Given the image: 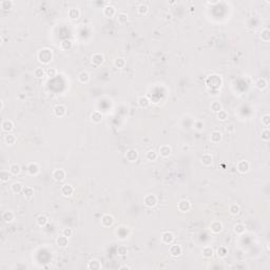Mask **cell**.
I'll list each match as a JSON object with an SVG mask.
<instances>
[{"mask_svg":"<svg viewBox=\"0 0 270 270\" xmlns=\"http://www.w3.org/2000/svg\"><path fill=\"white\" fill-rule=\"evenodd\" d=\"M46 71H44L43 68H37L35 69V71H34V75H35V77L37 78H43L44 76H46Z\"/></svg>","mask_w":270,"mask_h":270,"instance_id":"7bdbcfd3","label":"cell"},{"mask_svg":"<svg viewBox=\"0 0 270 270\" xmlns=\"http://www.w3.org/2000/svg\"><path fill=\"white\" fill-rule=\"evenodd\" d=\"M229 212H230V214H232V215H237V214H240V212H241V208H240V206L237 204H232V205H230V207H229Z\"/></svg>","mask_w":270,"mask_h":270,"instance_id":"ab89813d","label":"cell"},{"mask_svg":"<svg viewBox=\"0 0 270 270\" xmlns=\"http://www.w3.org/2000/svg\"><path fill=\"white\" fill-rule=\"evenodd\" d=\"M213 248L212 247H205L204 249H203V256L206 257V259H210V257L213 256Z\"/></svg>","mask_w":270,"mask_h":270,"instance_id":"f35d334b","label":"cell"},{"mask_svg":"<svg viewBox=\"0 0 270 270\" xmlns=\"http://www.w3.org/2000/svg\"><path fill=\"white\" fill-rule=\"evenodd\" d=\"M36 222H37V225H38L39 227H44L49 223V219H48V216H46V215L40 214L38 217H37Z\"/></svg>","mask_w":270,"mask_h":270,"instance_id":"83f0119b","label":"cell"},{"mask_svg":"<svg viewBox=\"0 0 270 270\" xmlns=\"http://www.w3.org/2000/svg\"><path fill=\"white\" fill-rule=\"evenodd\" d=\"M216 253H217V256H219V257H220V259H224V257H226L227 254H228V249L226 248V247H224V246H220V248H217Z\"/></svg>","mask_w":270,"mask_h":270,"instance_id":"60d3db41","label":"cell"},{"mask_svg":"<svg viewBox=\"0 0 270 270\" xmlns=\"http://www.w3.org/2000/svg\"><path fill=\"white\" fill-rule=\"evenodd\" d=\"M52 176H53L54 180L60 183V182H63V180L66 179V171H64L63 169H56V170L53 171V174H52Z\"/></svg>","mask_w":270,"mask_h":270,"instance_id":"277c9868","label":"cell"},{"mask_svg":"<svg viewBox=\"0 0 270 270\" xmlns=\"http://www.w3.org/2000/svg\"><path fill=\"white\" fill-rule=\"evenodd\" d=\"M196 126L197 127H195V128H196L197 130H200V129L203 128V123L202 121H199V123H196Z\"/></svg>","mask_w":270,"mask_h":270,"instance_id":"9f6ffc18","label":"cell"},{"mask_svg":"<svg viewBox=\"0 0 270 270\" xmlns=\"http://www.w3.org/2000/svg\"><path fill=\"white\" fill-rule=\"evenodd\" d=\"M170 256L173 257H178L182 256L183 253V248L179 246V245H171L170 246Z\"/></svg>","mask_w":270,"mask_h":270,"instance_id":"9c48e42d","label":"cell"},{"mask_svg":"<svg viewBox=\"0 0 270 270\" xmlns=\"http://www.w3.org/2000/svg\"><path fill=\"white\" fill-rule=\"evenodd\" d=\"M78 81L80 83H83V85H86V83H88L89 81H90V74L88 73V72L86 71H83L80 72V73L78 74Z\"/></svg>","mask_w":270,"mask_h":270,"instance_id":"ac0fdd59","label":"cell"},{"mask_svg":"<svg viewBox=\"0 0 270 270\" xmlns=\"http://www.w3.org/2000/svg\"><path fill=\"white\" fill-rule=\"evenodd\" d=\"M157 157H158V154L154 150H149L147 152V154H146V158H147L148 160H150V162H155V160L157 159Z\"/></svg>","mask_w":270,"mask_h":270,"instance_id":"8d00e7d4","label":"cell"},{"mask_svg":"<svg viewBox=\"0 0 270 270\" xmlns=\"http://www.w3.org/2000/svg\"><path fill=\"white\" fill-rule=\"evenodd\" d=\"M210 108H211V111H213V112H215V113H217V112H220V110H223L222 105H220L219 101H213V103H211V107Z\"/></svg>","mask_w":270,"mask_h":270,"instance_id":"f6af8a7d","label":"cell"},{"mask_svg":"<svg viewBox=\"0 0 270 270\" xmlns=\"http://www.w3.org/2000/svg\"><path fill=\"white\" fill-rule=\"evenodd\" d=\"M143 204L148 208H153L157 205V197L154 194H147L143 197Z\"/></svg>","mask_w":270,"mask_h":270,"instance_id":"3957f363","label":"cell"},{"mask_svg":"<svg viewBox=\"0 0 270 270\" xmlns=\"http://www.w3.org/2000/svg\"><path fill=\"white\" fill-rule=\"evenodd\" d=\"M222 138H223V135L220 131H212L211 134H210V140L213 143H220V140H222Z\"/></svg>","mask_w":270,"mask_h":270,"instance_id":"44dd1931","label":"cell"},{"mask_svg":"<svg viewBox=\"0 0 270 270\" xmlns=\"http://www.w3.org/2000/svg\"><path fill=\"white\" fill-rule=\"evenodd\" d=\"M103 60H105V57H103V54L100 53H95L92 55V58H91V61H92V64H94V66H100L101 63L103 62Z\"/></svg>","mask_w":270,"mask_h":270,"instance_id":"5bb4252c","label":"cell"},{"mask_svg":"<svg viewBox=\"0 0 270 270\" xmlns=\"http://www.w3.org/2000/svg\"><path fill=\"white\" fill-rule=\"evenodd\" d=\"M158 150H159L160 156H163V157H169L171 155V153H172V149H171V147L169 145H162Z\"/></svg>","mask_w":270,"mask_h":270,"instance_id":"9a60e30c","label":"cell"},{"mask_svg":"<svg viewBox=\"0 0 270 270\" xmlns=\"http://www.w3.org/2000/svg\"><path fill=\"white\" fill-rule=\"evenodd\" d=\"M137 103H138V106L143 109H147L150 106V100L147 96H140L137 99Z\"/></svg>","mask_w":270,"mask_h":270,"instance_id":"cb8c5ba5","label":"cell"},{"mask_svg":"<svg viewBox=\"0 0 270 270\" xmlns=\"http://www.w3.org/2000/svg\"><path fill=\"white\" fill-rule=\"evenodd\" d=\"M26 170H28V173L30 175H37L39 173V165L37 163H30L26 167Z\"/></svg>","mask_w":270,"mask_h":270,"instance_id":"4fadbf2b","label":"cell"},{"mask_svg":"<svg viewBox=\"0 0 270 270\" xmlns=\"http://www.w3.org/2000/svg\"><path fill=\"white\" fill-rule=\"evenodd\" d=\"M46 76H49V77H54V76H56L57 71L56 69L54 68H49L48 70L46 71Z\"/></svg>","mask_w":270,"mask_h":270,"instance_id":"db71d44e","label":"cell"},{"mask_svg":"<svg viewBox=\"0 0 270 270\" xmlns=\"http://www.w3.org/2000/svg\"><path fill=\"white\" fill-rule=\"evenodd\" d=\"M117 253L119 256H126L128 253V248L126 246H123V245H121V246L117 248Z\"/></svg>","mask_w":270,"mask_h":270,"instance_id":"816d5d0a","label":"cell"},{"mask_svg":"<svg viewBox=\"0 0 270 270\" xmlns=\"http://www.w3.org/2000/svg\"><path fill=\"white\" fill-rule=\"evenodd\" d=\"M117 234L121 237L127 236V229H126L125 227H120L119 229L117 230Z\"/></svg>","mask_w":270,"mask_h":270,"instance_id":"11a10c76","label":"cell"},{"mask_svg":"<svg viewBox=\"0 0 270 270\" xmlns=\"http://www.w3.org/2000/svg\"><path fill=\"white\" fill-rule=\"evenodd\" d=\"M0 110H3V101H0Z\"/></svg>","mask_w":270,"mask_h":270,"instance_id":"680465c9","label":"cell"},{"mask_svg":"<svg viewBox=\"0 0 270 270\" xmlns=\"http://www.w3.org/2000/svg\"><path fill=\"white\" fill-rule=\"evenodd\" d=\"M15 219V215L12 211H10V210H6V211H4L3 213H2V220H3L4 223H6V224H9V223H12Z\"/></svg>","mask_w":270,"mask_h":270,"instance_id":"ffe728a7","label":"cell"},{"mask_svg":"<svg viewBox=\"0 0 270 270\" xmlns=\"http://www.w3.org/2000/svg\"><path fill=\"white\" fill-rule=\"evenodd\" d=\"M100 223H101V225H103V227H105V228L111 227L114 224V217H113V215H111V214H105V215H103Z\"/></svg>","mask_w":270,"mask_h":270,"instance_id":"52a82bcc","label":"cell"},{"mask_svg":"<svg viewBox=\"0 0 270 270\" xmlns=\"http://www.w3.org/2000/svg\"><path fill=\"white\" fill-rule=\"evenodd\" d=\"M21 171V168L20 166L18 165V163H13V165L10 166V173H11L12 175H18L19 173H20Z\"/></svg>","mask_w":270,"mask_h":270,"instance_id":"836d02e7","label":"cell"},{"mask_svg":"<svg viewBox=\"0 0 270 270\" xmlns=\"http://www.w3.org/2000/svg\"><path fill=\"white\" fill-rule=\"evenodd\" d=\"M137 157H138V152L135 149H129L127 152H126V158H127L128 162L134 163L137 160Z\"/></svg>","mask_w":270,"mask_h":270,"instance_id":"7c38bea8","label":"cell"},{"mask_svg":"<svg viewBox=\"0 0 270 270\" xmlns=\"http://www.w3.org/2000/svg\"><path fill=\"white\" fill-rule=\"evenodd\" d=\"M174 240H175L174 234L170 231H166L162 234V242L166 245H171L174 242Z\"/></svg>","mask_w":270,"mask_h":270,"instance_id":"8992f818","label":"cell"},{"mask_svg":"<svg viewBox=\"0 0 270 270\" xmlns=\"http://www.w3.org/2000/svg\"><path fill=\"white\" fill-rule=\"evenodd\" d=\"M1 129H2V131H3V132L10 133L14 129V123L12 120H9V119L3 120V121H2V123H1Z\"/></svg>","mask_w":270,"mask_h":270,"instance_id":"2e32d148","label":"cell"},{"mask_svg":"<svg viewBox=\"0 0 270 270\" xmlns=\"http://www.w3.org/2000/svg\"><path fill=\"white\" fill-rule=\"evenodd\" d=\"M103 15H105L107 18H111V17L115 16L116 11H115V7L113 6H106L103 7Z\"/></svg>","mask_w":270,"mask_h":270,"instance_id":"d6986e66","label":"cell"},{"mask_svg":"<svg viewBox=\"0 0 270 270\" xmlns=\"http://www.w3.org/2000/svg\"><path fill=\"white\" fill-rule=\"evenodd\" d=\"M210 230H211V232H213L215 234L220 233V232L223 231V224L220 220H213V222L210 224Z\"/></svg>","mask_w":270,"mask_h":270,"instance_id":"8fae6325","label":"cell"},{"mask_svg":"<svg viewBox=\"0 0 270 270\" xmlns=\"http://www.w3.org/2000/svg\"><path fill=\"white\" fill-rule=\"evenodd\" d=\"M11 173L9 172V171H1L0 172V180H1V183H7L10 179H11Z\"/></svg>","mask_w":270,"mask_h":270,"instance_id":"d590c367","label":"cell"},{"mask_svg":"<svg viewBox=\"0 0 270 270\" xmlns=\"http://www.w3.org/2000/svg\"><path fill=\"white\" fill-rule=\"evenodd\" d=\"M91 120L95 123H99L103 120V114L98 111H94V112L91 114Z\"/></svg>","mask_w":270,"mask_h":270,"instance_id":"f1b7e54d","label":"cell"},{"mask_svg":"<svg viewBox=\"0 0 270 270\" xmlns=\"http://www.w3.org/2000/svg\"><path fill=\"white\" fill-rule=\"evenodd\" d=\"M88 268L91 269V270H99V269L103 268V265H101V263L98 261V260L93 259V260H91V261L89 262Z\"/></svg>","mask_w":270,"mask_h":270,"instance_id":"7402d4cb","label":"cell"},{"mask_svg":"<svg viewBox=\"0 0 270 270\" xmlns=\"http://www.w3.org/2000/svg\"><path fill=\"white\" fill-rule=\"evenodd\" d=\"M37 58H38V61L42 64H49L53 60V51L51 49H42L38 52L37 54Z\"/></svg>","mask_w":270,"mask_h":270,"instance_id":"6da1fadb","label":"cell"},{"mask_svg":"<svg viewBox=\"0 0 270 270\" xmlns=\"http://www.w3.org/2000/svg\"><path fill=\"white\" fill-rule=\"evenodd\" d=\"M119 269L120 270H123V269H128L129 270V269H131V267H129V266H121Z\"/></svg>","mask_w":270,"mask_h":270,"instance_id":"6f0895ef","label":"cell"},{"mask_svg":"<svg viewBox=\"0 0 270 270\" xmlns=\"http://www.w3.org/2000/svg\"><path fill=\"white\" fill-rule=\"evenodd\" d=\"M262 123H263L265 127H269V125H270V115L269 114H265V115L262 116Z\"/></svg>","mask_w":270,"mask_h":270,"instance_id":"f907efd6","label":"cell"},{"mask_svg":"<svg viewBox=\"0 0 270 270\" xmlns=\"http://www.w3.org/2000/svg\"><path fill=\"white\" fill-rule=\"evenodd\" d=\"M22 193H23L24 197L26 199H32V197L34 196V194H35V191H34V189L32 187H23V190H22Z\"/></svg>","mask_w":270,"mask_h":270,"instance_id":"4316f807","label":"cell"},{"mask_svg":"<svg viewBox=\"0 0 270 270\" xmlns=\"http://www.w3.org/2000/svg\"><path fill=\"white\" fill-rule=\"evenodd\" d=\"M72 46H73V43H72V41L70 40V39H64L62 42L60 43V48L62 49L63 51L71 50Z\"/></svg>","mask_w":270,"mask_h":270,"instance_id":"74e56055","label":"cell"},{"mask_svg":"<svg viewBox=\"0 0 270 270\" xmlns=\"http://www.w3.org/2000/svg\"><path fill=\"white\" fill-rule=\"evenodd\" d=\"M13 6V2L10 1V0H3V1L0 2V7L2 10H10Z\"/></svg>","mask_w":270,"mask_h":270,"instance_id":"bcb514c9","label":"cell"},{"mask_svg":"<svg viewBox=\"0 0 270 270\" xmlns=\"http://www.w3.org/2000/svg\"><path fill=\"white\" fill-rule=\"evenodd\" d=\"M68 15L72 20H76V19H78L80 17V11L77 7H72V9L69 10Z\"/></svg>","mask_w":270,"mask_h":270,"instance_id":"603a6c76","label":"cell"},{"mask_svg":"<svg viewBox=\"0 0 270 270\" xmlns=\"http://www.w3.org/2000/svg\"><path fill=\"white\" fill-rule=\"evenodd\" d=\"M126 64H127V61H126V59L123 58V57H118V58H116L115 61H114V66H115V68L118 69V70L123 69L126 66Z\"/></svg>","mask_w":270,"mask_h":270,"instance_id":"484cf974","label":"cell"},{"mask_svg":"<svg viewBox=\"0 0 270 270\" xmlns=\"http://www.w3.org/2000/svg\"><path fill=\"white\" fill-rule=\"evenodd\" d=\"M200 162H202V163L204 166L209 167V166L212 165V156L210 154H204L202 156V158H200Z\"/></svg>","mask_w":270,"mask_h":270,"instance_id":"1f68e13d","label":"cell"},{"mask_svg":"<svg viewBox=\"0 0 270 270\" xmlns=\"http://www.w3.org/2000/svg\"><path fill=\"white\" fill-rule=\"evenodd\" d=\"M261 39L264 42H268L270 40V31L268 29H264L263 31L261 32Z\"/></svg>","mask_w":270,"mask_h":270,"instance_id":"b9f144b4","label":"cell"},{"mask_svg":"<svg viewBox=\"0 0 270 270\" xmlns=\"http://www.w3.org/2000/svg\"><path fill=\"white\" fill-rule=\"evenodd\" d=\"M69 237L64 236V235H61V236H58L56 240V244L58 245L59 247H61V248H64V247L68 246L69 244Z\"/></svg>","mask_w":270,"mask_h":270,"instance_id":"d4e9b609","label":"cell"},{"mask_svg":"<svg viewBox=\"0 0 270 270\" xmlns=\"http://www.w3.org/2000/svg\"><path fill=\"white\" fill-rule=\"evenodd\" d=\"M206 85L211 90H219L220 87L222 86V78L219 75H216V74L210 75L206 79Z\"/></svg>","mask_w":270,"mask_h":270,"instance_id":"7a4b0ae2","label":"cell"},{"mask_svg":"<svg viewBox=\"0 0 270 270\" xmlns=\"http://www.w3.org/2000/svg\"><path fill=\"white\" fill-rule=\"evenodd\" d=\"M66 113V108L64 107L63 105H57L55 108H54V114L57 116V117H63Z\"/></svg>","mask_w":270,"mask_h":270,"instance_id":"e0dca14e","label":"cell"},{"mask_svg":"<svg viewBox=\"0 0 270 270\" xmlns=\"http://www.w3.org/2000/svg\"><path fill=\"white\" fill-rule=\"evenodd\" d=\"M23 187L24 186L21 184V183H19V182H16V183H14V184H12V186H11V190H12V192L13 193H20V192H22V190H23Z\"/></svg>","mask_w":270,"mask_h":270,"instance_id":"f546056e","label":"cell"},{"mask_svg":"<svg viewBox=\"0 0 270 270\" xmlns=\"http://www.w3.org/2000/svg\"><path fill=\"white\" fill-rule=\"evenodd\" d=\"M216 117H217V119L220 120V121H225V120L228 119V113L224 110H220V112H217Z\"/></svg>","mask_w":270,"mask_h":270,"instance_id":"7dc6e473","label":"cell"},{"mask_svg":"<svg viewBox=\"0 0 270 270\" xmlns=\"http://www.w3.org/2000/svg\"><path fill=\"white\" fill-rule=\"evenodd\" d=\"M60 193L64 197H70L74 194V187L70 184L63 185L60 189Z\"/></svg>","mask_w":270,"mask_h":270,"instance_id":"5b68a950","label":"cell"},{"mask_svg":"<svg viewBox=\"0 0 270 270\" xmlns=\"http://www.w3.org/2000/svg\"><path fill=\"white\" fill-rule=\"evenodd\" d=\"M137 11H138V14L139 15H146L148 12H149V6H148L147 4L142 3V4H139Z\"/></svg>","mask_w":270,"mask_h":270,"instance_id":"ee69618b","label":"cell"},{"mask_svg":"<svg viewBox=\"0 0 270 270\" xmlns=\"http://www.w3.org/2000/svg\"><path fill=\"white\" fill-rule=\"evenodd\" d=\"M262 140L264 142H269L270 140V131L268 129H265V130L262 131Z\"/></svg>","mask_w":270,"mask_h":270,"instance_id":"681fc988","label":"cell"},{"mask_svg":"<svg viewBox=\"0 0 270 270\" xmlns=\"http://www.w3.org/2000/svg\"><path fill=\"white\" fill-rule=\"evenodd\" d=\"M256 88L259 89V90L263 91V90H265V89L267 88L268 83H267V80L265 78H259L256 80Z\"/></svg>","mask_w":270,"mask_h":270,"instance_id":"4dcf8cb0","label":"cell"},{"mask_svg":"<svg viewBox=\"0 0 270 270\" xmlns=\"http://www.w3.org/2000/svg\"><path fill=\"white\" fill-rule=\"evenodd\" d=\"M116 19H117V22L120 24H125L128 22V15L125 13H118L116 14Z\"/></svg>","mask_w":270,"mask_h":270,"instance_id":"e575fe53","label":"cell"},{"mask_svg":"<svg viewBox=\"0 0 270 270\" xmlns=\"http://www.w3.org/2000/svg\"><path fill=\"white\" fill-rule=\"evenodd\" d=\"M245 230H246V228H245V225L243 224H236L234 226V232L236 234H243Z\"/></svg>","mask_w":270,"mask_h":270,"instance_id":"c3c4849f","label":"cell"},{"mask_svg":"<svg viewBox=\"0 0 270 270\" xmlns=\"http://www.w3.org/2000/svg\"><path fill=\"white\" fill-rule=\"evenodd\" d=\"M73 233H74V231L72 228H63L62 229V235H64V236H66V237L72 236Z\"/></svg>","mask_w":270,"mask_h":270,"instance_id":"f5cc1de1","label":"cell"},{"mask_svg":"<svg viewBox=\"0 0 270 270\" xmlns=\"http://www.w3.org/2000/svg\"><path fill=\"white\" fill-rule=\"evenodd\" d=\"M236 168L240 173L245 174V173H247L250 170V163L247 162V160H241V162L237 163Z\"/></svg>","mask_w":270,"mask_h":270,"instance_id":"ba28073f","label":"cell"},{"mask_svg":"<svg viewBox=\"0 0 270 270\" xmlns=\"http://www.w3.org/2000/svg\"><path fill=\"white\" fill-rule=\"evenodd\" d=\"M177 208H178V210H179L180 212H188L190 209H191V204H190L189 200L182 199L177 204Z\"/></svg>","mask_w":270,"mask_h":270,"instance_id":"30bf717a","label":"cell"},{"mask_svg":"<svg viewBox=\"0 0 270 270\" xmlns=\"http://www.w3.org/2000/svg\"><path fill=\"white\" fill-rule=\"evenodd\" d=\"M4 143H6L7 146L14 145V143H16V136H15L14 134H10V133H7V134L4 136Z\"/></svg>","mask_w":270,"mask_h":270,"instance_id":"d6a6232c","label":"cell"}]
</instances>
